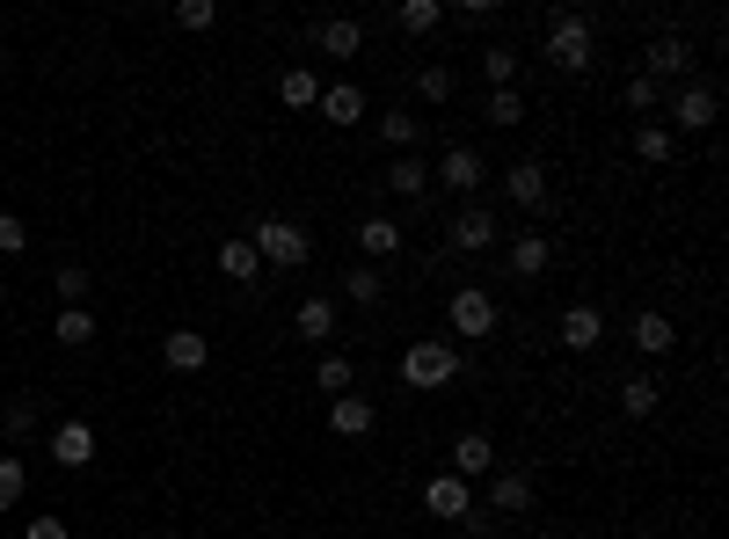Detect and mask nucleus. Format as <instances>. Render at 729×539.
Listing matches in <instances>:
<instances>
[{"label": "nucleus", "mask_w": 729, "mask_h": 539, "mask_svg": "<svg viewBox=\"0 0 729 539\" xmlns=\"http://www.w3.org/2000/svg\"><path fill=\"white\" fill-rule=\"evenodd\" d=\"M343 299H350V307H380V299H387L380 270H372V262H358V270L343 278Z\"/></svg>", "instance_id": "bb28decb"}, {"label": "nucleus", "mask_w": 729, "mask_h": 539, "mask_svg": "<svg viewBox=\"0 0 729 539\" xmlns=\"http://www.w3.org/2000/svg\"><path fill=\"white\" fill-rule=\"evenodd\" d=\"M511 205L547 211V168H540V160H518V168H511Z\"/></svg>", "instance_id": "f3484780"}, {"label": "nucleus", "mask_w": 729, "mask_h": 539, "mask_svg": "<svg viewBox=\"0 0 729 539\" xmlns=\"http://www.w3.org/2000/svg\"><path fill=\"white\" fill-rule=\"evenodd\" d=\"M627 110H657V81H649V73L627 81Z\"/></svg>", "instance_id": "a19ab883"}, {"label": "nucleus", "mask_w": 729, "mask_h": 539, "mask_svg": "<svg viewBox=\"0 0 729 539\" xmlns=\"http://www.w3.org/2000/svg\"><path fill=\"white\" fill-rule=\"evenodd\" d=\"M52 459H59V467H88V459H95V431H88L81 416L59 423V431H52Z\"/></svg>", "instance_id": "ddd939ff"}, {"label": "nucleus", "mask_w": 729, "mask_h": 539, "mask_svg": "<svg viewBox=\"0 0 729 539\" xmlns=\"http://www.w3.org/2000/svg\"><path fill=\"white\" fill-rule=\"evenodd\" d=\"M635 350H643V357H671V350H678L671 313H643V321H635Z\"/></svg>", "instance_id": "a211bd4d"}, {"label": "nucleus", "mask_w": 729, "mask_h": 539, "mask_svg": "<svg viewBox=\"0 0 729 539\" xmlns=\"http://www.w3.org/2000/svg\"><path fill=\"white\" fill-rule=\"evenodd\" d=\"M643 73L649 81H686V73H694V52H686V37H657V44H649V59H643Z\"/></svg>", "instance_id": "0eeeda50"}, {"label": "nucleus", "mask_w": 729, "mask_h": 539, "mask_svg": "<svg viewBox=\"0 0 729 539\" xmlns=\"http://www.w3.org/2000/svg\"><path fill=\"white\" fill-rule=\"evenodd\" d=\"M438 22H445L438 0H401V8H394V30H409V37H431Z\"/></svg>", "instance_id": "b1692460"}, {"label": "nucleus", "mask_w": 729, "mask_h": 539, "mask_svg": "<svg viewBox=\"0 0 729 539\" xmlns=\"http://www.w3.org/2000/svg\"><path fill=\"white\" fill-rule=\"evenodd\" d=\"M452 87H460V81H452V66H423L417 73V95H423V103H452Z\"/></svg>", "instance_id": "72a5a7b5"}, {"label": "nucleus", "mask_w": 729, "mask_h": 539, "mask_svg": "<svg viewBox=\"0 0 729 539\" xmlns=\"http://www.w3.org/2000/svg\"><path fill=\"white\" fill-rule=\"evenodd\" d=\"M59 299H66V307H81V299H88V270H81V262L59 270Z\"/></svg>", "instance_id": "ea45409f"}, {"label": "nucleus", "mask_w": 729, "mask_h": 539, "mask_svg": "<svg viewBox=\"0 0 729 539\" xmlns=\"http://www.w3.org/2000/svg\"><path fill=\"white\" fill-rule=\"evenodd\" d=\"M598 335H606V313H598V307H569V313H562V343H569V350H598Z\"/></svg>", "instance_id": "dca6fc26"}, {"label": "nucleus", "mask_w": 729, "mask_h": 539, "mask_svg": "<svg viewBox=\"0 0 729 539\" xmlns=\"http://www.w3.org/2000/svg\"><path fill=\"white\" fill-rule=\"evenodd\" d=\"M380 139L394 146V154H409V139H417V117H401V110H387V117H380Z\"/></svg>", "instance_id": "c9c22d12"}, {"label": "nucleus", "mask_w": 729, "mask_h": 539, "mask_svg": "<svg viewBox=\"0 0 729 539\" xmlns=\"http://www.w3.org/2000/svg\"><path fill=\"white\" fill-rule=\"evenodd\" d=\"M30 248V227H22L16 211H0V256H22Z\"/></svg>", "instance_id": "e433bc0d"}, {"label": "nucleus", "mask_w": 729, "mask_h": 539, "mask_svg": "<svg viewBox=\"0 0 729 539\" xmlns=\"http://www.w3.org/2000/svg\"><path fill=\"white\" fill-rule=\"evenodd\" d=\"M715 110H722V103H715L708 81H678V95H671V124H678V132H708Z\"/></svg>", "instance_id": "39448f33"}, {"label": "nucleus", "mask_w": 729, "mask_h": 539, "mask_svg": "<svg viewBox=\"0 0 729 539\" xmlns=\"http://www.w3.org/2000/svg\"><path fill=\"white\" fill-rule=\"evenodd\" d=\"M489 467H496V445H489L482 431H468L460 445H452V467H445V474H460V481H474V474H489Z\"/></svg>", "instance_id": "2eb2a0df"}, {"label": "nucleus", "mask_w": 729, "mask_h": 539, "mask_svg": "<svg viewBox=\"0 0 729 539\" xmlns=\"http://www.w3.org/2000/svg\"><path fill=\"white\" fill-rule=\"evenodd\" d=\"M22 488H30V467H22V459H0V510H16Z\"/></svg>", "instance_id": "f704fd0d"}, {"label": "nucleus", "mask_w": 729, "mask_h": 539, "mask_svg": "<svg viewBox=\"0 0 729 539\" xmlns=\"http://www.w3.org/2000/svg\"><path fill=\"white\" fill-rule=\"evenodd\" d=\"M482 117H489V124H504V132H511V124H525V95H518V87H489Z\"/></svg>", "instance_id": "cd10ccee"}, {"label": "nucleus", "mask_w": 729, "mask_h": 539, "mask_svg": "<svg viewBox=\"0 0 729 539\" xmlns=\"http://www.w3.org/2000/svg\"><path fill=\"white\" fill-rule=\"evenodd\" d=\"M489 539H511V532H489Z\"/></svg>", "instance_id": "37998d69"}, {"label": "nucleus", "mask_w": 729, "mask_h": 539, "mask_svg": "<svg viewBox=\"0 0 729 539\" xmlns=\"http://www.w3.org/2000/svg\"><path fill=\"white\" fill-rule=\"evenodd\" d=\"M59 343H66V350H81V343H95V321H88V307H66V313H59Z\"/></svg>", "instance_id": "473e14b6"}, {"label": "nucleus", "mask_w": 729, "mask_h": 539, "mask_svg": "<svg viewBox=\"0 0 729 539\" xmlns=\"http://www.w3.org/2000/svg\"><path fill=\"white\" fill-rule=\"evenodd\" d=\"M547 59L562 73H584L591 66V15H555L547 22Z\"/></svg>", "instance_id": "7ed1b4c3"}, {"label": "nucleus", "mask_w": 729, "mask_h": 539, "mask_svg": "<svg viewBox=\"0 0 729 539\" xmlns=\"http://www.w3.org/2000/svg\"><path fill=\"white\" fill-rule=\"evenodd\" d=\"M22 539H73L59 518H37V525H22Z\"/></svg>", "instance_id": "79ce46f5"}, {"label": "nucleus", "mask_w": 729, "mask_h": 539, "mask_svg": "<svg viewBox=\"0 0 729 539\" xmlns=\"http://www.w3.org/2000/svg\"><path fill=\"white\" fill-rule=\"evenodd\" d=\"M161 357H168V372H205L212 343L197 329H168V335H161Z\"/></svg>", "instance_id": "9b49d317"}, {"label": "nucleus", "mask_w": 729, "mask_h": 539, "mask_svg": "<svg viewBox=\"0 0 729 539\" xmlns=\"http://www.w3.org/2000/svg\"><path fill=\"white\" fill-rule=\"evenodd\" d=\"M219 270H226L234 284H256V278H263V256H256L248 241H219Z\"/></svg>", "instance_id": "5701e85b"}, {"label": "nucleus", "mask_w": 729, "mask_h": 539, "mask_svg": "<svg viewBox=\"0 0 729 539\" xmlns=\"http://www.w3.org/2000/svg\"><path fill=\"white\" fill-rule=\"evenodd\" d=\"M657 380H643V372H635V380H620V408L627 416H657Z\"/></svg>", "instance_id": "7c9ffc66"}, {"label": "nucleus", "mask_w": 729, "mask_h": 539, "mask_svg": "<svg viewBox=\"0 0 729 539\" xmlns=\"http://www.w3.org/2000/svg\"><path fill=\"white\" fill-rule=\"evenodd\" d=\"M314 110H321V117L343 132V124L364 117V87H358V81H336V87H321V103H314Z\"/></svg>", "instance_id": "f8f14e48"}, {"label": "nucleus", "mask_w": 729, "mask_h": 539, "mask_svg": "<svg viewBox=\"0 0 729 539\" xmlns=\"http://www.w3.org/2000/svg\"><path fill=\"white\" fill-rule=\"evenodd\" d=\"M387 190H394V197H423V190H431V168H423V160H409V154H394Z\"/></svg>", "instance_id": "a878e982"}, {"label": "nucleus", "mask_w": 729, "mask_h": 539, "mask_svg": "<svg viewBox=\"0 0 729 539\" xmlns=\"http://www.w3.org/2000/svg\"><path fill=\"white\" fill-rule=\"evenodd\" d=\"M401 380L423 386V394H438V386L460 380V350H452V343H409V350H401Z\"/></svg>", "instance_id": "f03ea898"}, {"label": "nucleus", "mask_w": 729, "mask_h": 539, "mask_svg": "<svg viewBox=\"0 0 729 539\" xmlns=\"http://www.w3.org/2000/svg\"><path fill=\"white\" fill-rule=\"evenodd\" d=\"M482 73H489V87H518V52H511V44H489Z\"/></svg>", "instance_id": "2f4dec72"}, {"label": "nucleus", "mask_w": 729, "mask_h": 539, "mask_svg": "<svg viewBox=\"0 0 729 539\" xmlns=\"http://www.w3.org/2000/svg\"><path fill=\"white\" fill-rule=\"evenodd\" d=\"M533 496H540V488H533V474H525V467H504L496 481H489V504L504 510V518H525V510H533Z\"/></svg>", "instance_id": "1a4fd4ad"}, {"label": "nucleus", "mask_w": 729, "mask_h": 539, "mask_svg": "<svg viewBox=\"0 0 729 539\" xmlns=\"http://www.w3.org/2000/svg\"><path fill=\"white\" fill-rule=\"evenodd\" d=\"M248 248H256L263 262H278V270H299V262H314V234L292 227V219H256V227H248Z\"/></svg>", "instance_id": "f257e3e1"}, {"label": "nucleus", "mask_w": 729, "mask_h": 539, "mask_svg": "<svg viewBox=\"0 0 729 539\" xmlns=\"http://www.w3.org/2000/svg\"><path fill=\"white\" fill-rule=\"evenodd\" d=\"M0 423H8V437H30L37 431V401H8V416H0Z\"/></svg>", "instance_id": "58836bf2"}, {"label": "nucleus", "mask_w": 729, "mask_h": 539, "mask_svg": "<svg viewBox=\"0 0 729 539\" xmlns=\"http://www.w3.org/2000/svg\"><path fill=\"white\" fill-rule=\"evenodd\" d=\"M358 248H364V262L401 256V227H394V219H364V227H358Z\"/></svg>", "instance_id": "412c9836"}, {"label": "nucleus", "mask_w": 729, "mask_h": 539, "mask_svg": "<svg viewBox=\"0 0 729 539\" xmlns=\"http://www.w3.org/2000/svg\"><path fill=\"white\" fill-rule=\"evenodd\" d=\"M329 431H336V437H364V431H372V401H364V394H336Z\"/></svg>", "instance_id": "6ab92c4d"}, {"label": "nucleus", "mask_w": 729, "mask_h": 539, "mask_svg": "<svg viewBox=\"0 0 729 539\" xmlns=\"http://www.w3.org/2000/svg\"><path fill=\"white\" fill-rule=\"evenodd\" d=\"M175 22H183V30H212V22H219V8H212V0H183V8H175Z\"/></svg>", "instance_id": "4c0bfd02"}, {"label": "nucleus", "mask_w": 729, "mask_h": 539, "mask_svg": "<svg viewBox=\"0 0 729 539\" xmlns=\"http://www.w3.org/2000/svg\"><path fill=\"white\" fill-rule=\"evenodd\" d=\"M278 103H285V110H314V103H321L314 66H285V73H278Z\"/></svg>", "instance_id": "aec40b11"}, {"label": "nucleus", "mask_w": 729, "mask_h": 539, "mask_svg": "<svg viewBox=\"0 0 729 539\" xmlns=\"http://www.w3.org/2000/svg\"><path fill=\"white\" fill-rule=\"evenodd\" d=\"M314 44H321L329 59H350V52L364 44V30H358V22H343V15H336V22H321V30H314Z\"/></svg>", "instance_id": "393cba45"}, {"label": "nucleus", "mask_w": 729, "mask_h": 539, "mask_svg": "<svg viewBox=\"0 0 729 539\" xmlns=\"http://www.w3.org/2000/svg\"><path fill=\"white\" fill-rule=\"evenodd\" d=\"M292 329L307 335V343H329L336 335V299L329 292H314V299H299V313H292Z\"/></svg>", "instance_id": "4468645a"}, {"label": "nucleus", "mask_w": 729, "mask_h": 539, "mask_svg": "<svg viewBox=\"0 0 729 539\" xmlns=\"http://www.w3.org/2000/svg\"><path fill=\"white\" fill-rule=\"evenodd\" d=\"M431 175H438V183H445V190H460V197H468L474 183H482V154H474V146H445Z\"/></svg>", "instance_id": "9d476101"}, {"label": "nucleus", "mask_w": 729, "mask_h": 539, "mask_svg": "<svg viewBox=\"0 0 729 539\" xmlns=\"http://www.w3.org/2000/svg\"><path fill=\"white\" fill-rule=\"evenodd\" d=\"M635 154L649 160V168H664V160L678 154V139H671V124H643V132H635Z\"/></svg>", "instance_id": "c85d7f7f"}, {"label": "nucleus", "mask_w": 729, "mask_h": 539, "mask_svg": "<svg viewBox=\"0 0 729 539\" xmlns=\"http://www.w3.org/2000/svg\"><path fill=\"white\" fill-rule=\"evenodd\" d=\"M489 329H496V299L489 292H452V335L474 343V335H489Z\"/></svg>", "instance_id": "6e6552de"}, {"label": "nucleus", "mask_w": 729, "mask_h": 539, "mask_svg": "<svg viewBox=\"0 0 729 539\" xmlns=\"http://www.w3.org/2000/svg\"><path fill=\"white\" fill-rule=\"evenodd\" d=\"M547 256H555V248H547V234H518V241H511V278H540V270H547Z\"/></svg>", "instance_id": "4be33fe9"}, {"label": "nucleus", "mask_w": 729, "mask_h": 539, "mask_svg": "<svg viewBox=\"0 0 729 539\" xmlns=\"http://www.w3.org/2000/svg\"><path fill=\"white\" fill-rule=\"evenodd\" d=\"M314 380H321V394H350V380H358V365H350L343 350H329V357H321V365H314Z\"/></svg>", "instance_id": "c756f323"}, {"label": "nucleus", "mask_w": 729, "mask_h": 539, "mask_svg": "<svg viewBox=\"0 0 729 539\" xmlns=\"http://www.w3.org/2000/svg\"><path fill=\"white\" fill-rule=\"evenodd\" d=\"M423 510L445 518V525H468L474 518V488L460 481V474H431V481H423Z\"/></svg>", "instance_id": "20e7f679"}, {"label": "nucleus", "mask_w": 729, "mask_h": 539, "mask_svg": "<svg viewBox=\"0 0 729 539\" xmlns=\"http://www.w3.org/2000/svg\"><path fill=\"white\" fill-rule=\"evenodd\" d=\"M489 241H496V211H489V205H460V211H452V248H460V256H482Z\"/></svg>", "instance_id": "423d86ee"}]
</instances>
